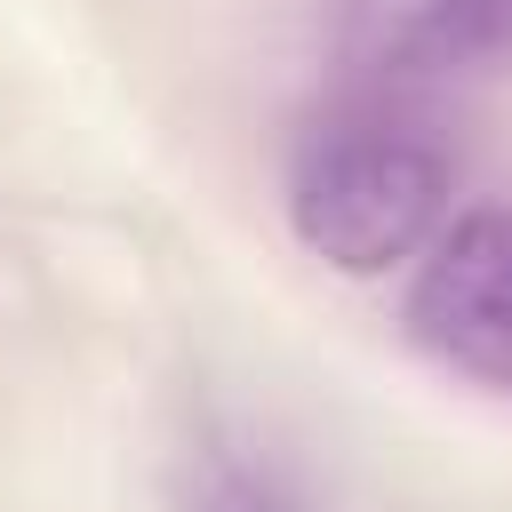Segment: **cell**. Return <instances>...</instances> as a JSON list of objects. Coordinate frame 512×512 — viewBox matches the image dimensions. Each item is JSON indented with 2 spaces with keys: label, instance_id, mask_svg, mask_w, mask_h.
I'll return each mask as SVG.
<instances>
[{
  "label": "cell",
  "instance_id": "obj_1",
  "mask_svg": "<svg viewBox=\"0 0 512 512\" xmlns=\"http://www.w3.org/2000/svg\"><path fill=\"white\" fill-rule=\"evenodd\" d=\"M456 160L400 80H360L304 120L288 160V224L336 272H392L448 216Z\"/></svg>",
  "mask_w": 512,
  "mask_h": 512
},
{
  "label": "cell",
  "instance_id": "obj_2",
  "mask_svg": "<svg viewBox=\"0 0 512 512\" xmlns=\"http://www.w3.org/2000/svg\"><path fill=\"white\" fill-rule=\"evenodd\" d=\"M408 336L432 360L512 392V216H464L432 248L408 296Z\"/></svg>",
  "mask_w": 512,
  "mask_h": 512
},
{
  "label": "cell",
  "instance_id": "obj_3",
  "mask_svg": "<svg viewBox=\"0 0 512 512\" xmlns=\"http://www.w3.org/2000/svg\"><path fill=\"white\" fill-rule=\"evenodd\" d=\"M512 48V0H360L368 80H408L448 56Z\"/></svg>",
  "mask_w": 512,
  "mask_h": 512
},
{
  "label": "cell",
  "instance_id": "obj_4",
  "mask_svg": "<svg viewBox=\"0 0 512 512\" xmlns=\"http://www.w3.org/2000/svg\"><path fill=\"white\" fill-rule=\"evenodd\" d=\"M176 512H312V496H304L264 448L208 440V448H192V464H184Z\"/></svg>",
  "mask_w": 512,
  "mask_h": 512
}]
</instances>
